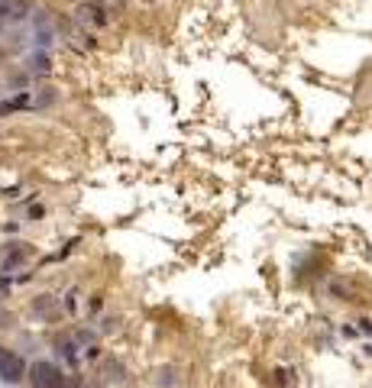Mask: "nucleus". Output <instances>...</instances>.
Returning a JSON list of instances; mask_svg holds the SVG:
<instances>
[{
	"label": "nucleus",
	"instance_id": "obj_1",
	"mask_svg": "<svg viewBox=\"0 0 372 388\" xmlns=\"http://www.w3.org/2000/svg\"><path fill=\"white\" fill-rule=\"evenodd\" d=\"M29 382H33V388H65V375L52 362H33Z\"/></svg>",
	"mask_w": 372,
	"mask_h": 388
},
{
	"label": "nucleus",
	"instance_id": "obj_2",
	"mask_svg": "<svg viewBox=\"0 0 372 388\" xmlns=\"http://www.w3.org/2000/svg\"><path fill=\"white\" fill-rule=\"evenodd\" d=\"M23 372H26V362H23L16 353H10V350L0 346V379L4 382H20Z\"/></svg>",
	"mask_w": 372,
	"mask_h": 388
}]
</instances>
